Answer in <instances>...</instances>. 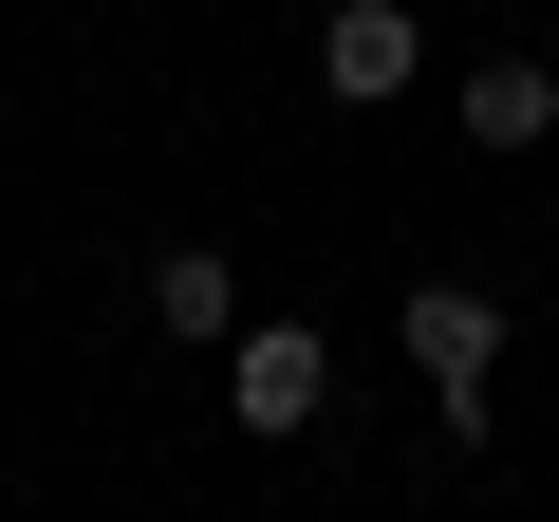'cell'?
Masks as SVG:
<instances>
[{
    "label": "cell",
    "instance_id": "7a4b0ae2",
    "mask_svg": "<svg viewBox=\"0 0 559 522\" xmlns=\"http://www.w3.org/2000/svg\"><path fill=\"white\" fill-rule=\"evenodd\" d=\"M318 411H336V336H299V318H242V336H224V429L299 448Z\"/></svg>",
    "mask_w": 559,
    "mask_h": 522
},
{
    "label": "cell",
    "instance_id": "277c9868",
    "mask_svg": "<svg viewBox=\"0 0 559 522\" xmlns=\"http://www.w3.org/2000/svg\"><path fill=\"white\" fill-rule=\"evenodd\" d=\"M150 318H168L187 355H224V336H242V261H224V242H150Z\"/></svg>",
    "mask_w": 559,
    "mask_h": 522
},
{
    "label": "cell",
    "instance_id": "6da1fadb",
    "mask_svg": "<svg viewBox=\"0 0 559 522\" xmlns=\"http://www.w3.org/2000/svg\"><path fill=\"white\" fill-rule=\"evenodd\" d=\"M411 373H429V411H448V448H485V373H503V299L485 281H411Z\"/></svg>",
    "mask_w": 559,
    "mask_h": 522
},
{
    "label": "cell",
    "instance_id": "3957f363",
    "mask_svg": "<svg viewBox=\"0 0 559 522\" xmlns=\"http://www.w3.org/2000/svg\"><path fill=\"white\" fill-rule=\"evenodd\" d=\"M429 75V20H411V0H336V20H318V94L336 112H392Z\"/></svg>",
    "mask_w": 559,
    "mask_h": 522
},
{
    "label": "cell",
    "instance_id": "5b68a950",
    "mask_svg": "<svg viewBox=\"0 0 559 522\" xmlns=\"http://www.w3.org/2000/svg\"><path fill=\"white\" fill-rule=\"evenodd\" d=\"M448 112H466V150H540V131H559V75H540V57H485Z\"/></svg>",
    "mask_w": 559,
    "mask_h": 522
}]
</instances>
